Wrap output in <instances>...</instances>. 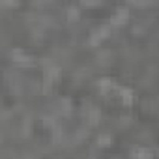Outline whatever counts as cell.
Instances as JSON below:
<instances>
[{
  "mask_svg": "<svg viewBox=\"0 0 159 159\" xmlns=\"http://www.w3.org/2000/svg\"><path fill=\"white\" fill-rule=\"evenodd\" d=\"M125 19H127V10L122 8V10H118V11L114 13V17H112V25H124Z\"/></svg>",
  "mask_w": 159,
  "mask_h": 159,
  "instance_id": "6da1fadb",
  "label": "cell"
},
{
  "mask_svg": "<svg viewBox=\"0 0 159 159\" xmlns=\"http://www.w3.org/2000/svg\"><path fill=\"white\" fill-rule=\"evenodd\" d=\"M133 157H135V159H152V152L140 148V150H135V152H133Z\"/></svg>",
  "mask_w": 159,
  "mask_h": 159,
  "instance_id": "7a4b0ae2",
  "label": "cell"
},
{
  "mask_svg": "<svg viewBox=\"0 0 159 159\" xmlns=\"http://www.w3.org/2000/svg\"><path fill=\"white\" fill-rule=\"evenodd\" d=\"M67 13H69V19H73V17H77V15H79V11H77L75 8H69V10H67Z\"/></svg>",
  "mask_w": 159,
  "mask_h": 159,
  "instance_id": "3957f363",
  "label": "cell"
}]
</instances>
